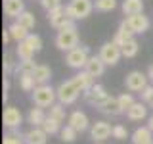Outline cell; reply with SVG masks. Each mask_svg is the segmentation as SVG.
<instances>
[{
  "mask_svg": "<svg viewBox=\"0 0 153 144\" xmlns=\"http://www.w3.org/2000/svg\"><path fill=\"white\" fill-rule=\"evenodd\" d=\"M31 100L38 108H52L57 102V90L52 85H38L31 92Z\"/></svg>",
  "mask_w": 153,
  "mask_h": 144,
  "instance_id": "obj_1",
  "label": "cell"
},
{
  "mask_svg": "<svg viewBox=\"0 0 153 144\" xmlns=\"http://www.w3.org/2000/svg\"><path fill=\"white\" fill-rule=\"evenodd\" d=\"M56 90H57V102H61L63 106L75 104L76 100L80 98V94H82V90H80L79 85L73 81V77L63 81V83H59V86H57Z\"/></svg>",
  "mask_w": 153,
  "mask_h": 144,
  "instance_id": "obj_2",
  "label": "cell"
},
{
  "mask_svg": "<svg viewBox=\"0 0 153 144\" xmlns=\"http://www.w3.org/2000/svg\"><path fill=\"white\" fill-rule=\"evenodd\" d=\"M88 60H90V48L86 44H79V46H75L73 50L65 52V62L71 69H76V71L84 69Z\"/></svg>",
  "mask_w": 153,
  "mask_h": 144,
  "instance_id": "obj_3",
  "label": "cell"
},
{
  "mask_svg": "<svg viewBox=\"0 0 153 144\" xmlns=\"http://www.w3.org/2000/svg\"><path fill=\"white\" fill-rule=\"evenodd\" d=\"M48 21L50 25L56 29V31H61V29H71V27H76V21L67 14V8L65 6H59L52 12H48Z\"/></svg>",
  "mask_w": 153,
  "mask_h": 144,
  "instance_id": "obj_4",
  "label": "cell"
},
{
  "mask_svg": "<svg viewBox=\"0 0 153 144\" xmlns=\"http://www.w3.org/2000/svg\"><path fill=\"white\" fill-rule=\"evenodd\" d=\"M65 8H67V14L75 21H80V19H86L94 12V0H69L65 4Z\"/></svg>",
  "mask_w": 153,
  "mask_h": 144,
  "instance_id": "obj_5",
  "label": "cell"
},
{
  "mask_svg": "<svg viewBox=\"0 0 153 144\" xmlns=\"http://www.w3.org/2000/svg\"><path fill=\"white\" fill-rule=\"evenodd\" d=\"M56 46L59 48V50H63V52H69V50H73L75 46H79V31H76V27L57 31Z\"/></svg>",
  "mask_w": 153,
  "mask_h": 144,
  "instance_id": "obj_6",
  "label": "cell"
},
{
  "mask_svg": "<svg viewBox=\"0 0 153 144\" xmlns=\"http://www.w3.org/2000/svg\"><path fill=\"white\" fill-rule=\"evenodd\" d=\"M147 85H149V77H147V73H142V71H138V69L130 71V73L124 77V86H126V90L132 92V94L134 92L142 94Z\"/></svg>",
  "mask_w": 153,
  "mask_h": 144,
  "instance_id": "obj_7",
  "label": "cell"
},
{
  "mask_svg": "<svg viewBox=\"0 0 153 144\" xmlns=\"http://www.w3.org/2000/svg\"><path fill=\"white\" fill-rule=\"evenodd\" d=\"M98 56L105 62V65H117L119 60L123 58V50H121V46H119L115 40H107V42L102 44Z\"/></svg>",
  "mask_w": 153,
  "mask_h": 144,
  "instance_id": "obj_8",
  "label": "cell"
},
{
  "mask_svg": "<svg viewBox=\"0 0 153 144\" xmlns=\"http://www.w3.org/2000/svg\"><path fill=\"white\" fill-rule=\"evenodd\" d=\"M82 98H84L90 106L98 108V106L102 104V102H105V100L109 98V94H107V90H105V86H103V85L94 83V85H92V86H90V88L82 94Z\"/></svg>",
  "mask_w": 153,
  "mask_h": 144,
  "instance_id": "obj_9",
  "label": "cell"
},
{
  "mask_svg": "<svg viewBox=\"0 0 153 144\" xmlns=\"http://www.w3.org/2000/svg\"><path fill=\"white\" fill-rule=\"evenodd\" d=\"M90 136H92L94 142H103L107 140L109 136H113V125L107 123V121H96L92 123V127H90Z\"/></svg>",
  "mask_w": 153,
  "mask_h": 144,
  "instance_id": "obj_10",
  "label": "cell"
},
{
  "mask_svg": "<svg viewBox=\"0 0 153 144\" xmlns=\"http://www.w3.org/2000/svg\"><path fill=\"white\" fill-rule=\"evenodd\" d=\"M126 23H128V27L132 29L134 35H143L151 25L149 17L143 16V12L142 14H134V16H126Z\"/></svg>",
  "mask_w": 153,
  "mask_h": 144,
  "instance_id": "obj_11",
  "label": "cell"
},
{
  "mask_svg": "<svg viewBox=\"0 0 153 144\" xmlns=\"http://www.w3.org/2000/svg\"><path fill=\"white\" fill-rule=\"evenodd\" d=\"M2 123H4V127H8V129H19V127H21L23 115H21V112H19V108H16V106H8V108H4Z\"/></svg>",
  "mask_w": 153,
  "mask_h": 144,
  "instance_id": "obj_12",
  "label": "cell"
},
{
  "mask_svg": "<svg viewBox=\"0 0 153 144\" xmlns=\"http://www.w3.org/2000/svg\"><path fill=\"white\" fill-rule=\"evenodd\" d=\"M96 110H98L100 113H103V115H111V117H117V115L124 113L123 106L119 102V96H109V98L105 100V102H102Z\"/></svg>",
  "mask_w": 153,
  "mask_h": 144,
  "instance_id": "obj_13",
  "label": "cell"
},
{
  "mask_svg": "<svg viewBox=\"0 0 153 144\" xmlns=\"http://www.w3.org/2000/svg\"><path fill=\"white\" fill-rule=\"evenodd\" d=\"M67 125H71L76 133H84L86 129H90L88 115H86L84 112H80V110H75V112L69 113V117H67Z\"/></svg>",
  "mask_w": 153,
  "mask_h": 144,
  "instance_id": "obj_14",
  "label": "cell"
},
{
  "mask_svg": "<svg viewBox=\"0 0 153 144\" xmlns=\"http://www.w3.org/2000/svg\"><path fill=\"white\" fill-rule=\"evenodd\" d=\"M48 136H50V134H48L42 127H31L25 134H23V140H25V144H46Z\"/></svg>",
  "mask_w": 153,
  "mask_h": 144,
  "instance_id": "obj_15",
  "label": "cell"
},
{
  "mask_svg": "<svg viewBox=\"0 0 153 144\" xmlns=\"http://www.w3.org/2000/svg\"><path fill=\"white\" fill-rule=\"evenodd\" d=\"M25 12V0H4V14L10 19H17Z\"/></svg>",
  "mask_w": 153,
  "mask_h": 144,
  "instance_id": "obj_16",
  "label": "cell"
},
{
  "mask_svg": "<svg viewBox=\"0 0 153 144\" xmlns=\"http://www.w3.org/2000/svg\"><path fill=\"white\" fill-rule=\"evenodd\" d=\"M147 106L146 102H134L130 108L126 110V117L130 119V121H143V119H147Z\"/></svg>",
  "mask_w": 153,
  "mask_h": 144,
  "instance_id": "obj_17",
  "label": "cell"
},
{
  "mask_svg": "<svg viewBox=\"0 0 153 144\" xmlns=\"http://www.w3.org/2000/svg\"><path fill=\"white\" fill-rule=\"evenodd\" d=\"M105 67H107V65H105V62L100 56H90V60L86 62V67H84V69L88 71L94 79H98V77H102L105 73Z\"/></svg>",
  "mask_w": 153,
  "mask_h": 144,
  "instance_id": "obj_18",
  "label": "cell"
},
{
  "mask_svg": "<svg viewBox=\"0 0 153 144\" xmlns=\"http://www.w3.org/2000/svg\"><path fill=\"white\" fill-rule=\"evenodd\" d=\"M130 38H134V33H132V29L128 27V23H126V19H123L121 23H119V29L115 31V35H113V40L117 42L119 46H123L126 40H130Z\"/></svg>",
  "mask_w": 153,
  "mask_h": 144,
  "instance_id": "obj_19",
  "label": "cell"
},
{
  "mask_svg": "<svg viewBox=\"0 0 153 144\" xmlns=\"http://www.w3.org/2000/svg\"><path fill=\"white\" fill-rule=\"evenodd\" d=\"M46 117H48V113L44 112V108L35 106V108H31L29 113H27V123H31V127H42V123H44Z\"/></svg>",
  "mask_w": 153,
  "mask_h": 144,
  "instance_id": "obj_20",
  "label": "cell"
},
{
  "mask_svg": "<svg viewBox=\"0 0 153 144\" xmlns=\"http://www.w3.org/2000/svg\"><path fill=\"white\" fill-rule=\"evenodd\" d=\"M73 81H75L76 85H79V88L82 90V94H84L86 90H88L90 86L94 85V77L90 75L86 69H80V71H76V73L73 75Z\"/></svg>",
  "mask_w": 153,
  "mask_h": 144,
  "instance_id": "obj_21",
  "label": "cell"
},
{
  "mask_svg": "<svg viewBox=\"0 0 153 144\" xmlns=\"http://www.w3.org/2000/svg\"><path fill=\"white\" fill-rule=\"evenodd\" d=\"M132 144H149L153 142V133L149 131V127H138L136 131L132 133Z\"/></svg>",
  "mask_w": 153,
  "mask_h": 144,
  "instance_id": "obj_22",
  "label": "cell"
},
{
  "mask_svg": "<svg viewBox=\"0 0 153 144\" xmlns=\"http://www.w3.org/2000/svg\"><path fill=\"white\" fill-rule=\"evenodd\" d=\"M33 77H35V81H36V86L38 85H48L50 79H52V69L44 64H38L35 67V71H33Z\"/></svg>",
  "mask_w": 153,
  "mask_h": 144,
  "instance_id": "obj_23",
  "label": "cell"
},
{
  "mask_svg": "<svg viewBox=\"0 0 153 144\" xmlns=\"http://www.w3.org/2000/svg\"><path fill=\"white\" fill-rule=\"evenodd\" d=\"M124 16H134V14L143 12V0H123L121 4Z\"/></svg>",
  "mask_w": 153,
  "mask_h": 144,
  "instance_id": "obj_24",
  "label": "cell"
},
{
  "mask_svg": "<svg viewBox=\"0 0 153 144\" xmlns=\"http://www.w3.org/2000/svg\"><path fill=\"white\" fill-rule=\"evenodd\" d=\"M8 29H10V35H12V40L16 42V44H17V42H21V40H25V38L29 37V33H31L29 29H25L23 25H19L17 21H13Z\"/></svg>",
  "mask_w": 153,
  "mask_h": 144,
  "instance_id": "obj_25",
  "label": "cell"
},
{
  "mask_svg": "<svg viewBox=\"0 0 153 144\" xmlns=\"http://www.w3.org/2000/svg\"><path fill=\"white\" fill-rule=\"evenodd\" d=\"M17 83H19L23 92H33V90L36 88V81H35V77H33V73H19Z\"/></svg>",
  "mask_w": 153,
  "mask_h": 144,
  "instance_id": "obj_26",
  "label": "cell"
},
{
  "mask_svg": "<svg viewBox=\"0 0 153 144\" xmlns=\"http://www.w3.org/2000/svg\"><path fill=\"white\" fill-rule=\"evenodd\" d=\"M35 54H36V52L33 50L31 46H29L27 40L17 42V46H16V56H17L19 62H21V60H33V58H35Z\"/></svg>",
  "mask_w": 153,
  "mask_h": 144,
  "instance_id": "obj_27",
  "label": "cell"
},
{
  "mask_svg": "<svg viewBox=\"0 0 153 144\" xmlns=\"http://www.w3.org/2000/svg\"><path fill=\"white\" fill-rule=\"evenodd\" d=\"M121 50H123V58H136L138 52H140V42L136 38H130L121 46Z\"/></svg>",
  "mask_w": 153,
  "mask_h": 144,
  "instance_id": "obj_28",
  "label": "cell"
},
{
  "mask_svg": "<svg viewBox=\"0 0 153 144\" xmlns=\"http://www.w3.org/2000/svg\"><path fill=\"white\" fill-rule=\"evenodd\" d=\"M16 21L19 23V25H23L25 29H29V31H31V29H35V25H36V17H35V14L29 12V10H25V12H23L21 16L16 19Z\"/></svg>",
  "mask_w": 153,
  "mask_h": 144,
  "instance_id": "obj_29",
  "label": "cell"
},
{
  "mask_svg": "<svg viewBox=\"0 0 153 144\" xmlns=\"http://www.w3.org/2000/svg\"><path fill=\"white\" fill-rule=\"evenodd\" d=\"M117 8V0H94V10L100 14L113 12Z\"/></svg>",
  "mask_w": 153,
  "mask_h": 144,
  "instance_id": "obj_30",
  "label": "cell"
},
{
  "mask_svg": "<svg viewBox=\"0 0 153 144\" xmlns=\"http://www.w3.org/2000/svg\"><path fill=\"white\" fill-rule=\"evenodd\" d=\"M42 129H44L48 134H59V131H61V123L57 121V119H54L52 115H48V117L44 119V123H42Z\"/></svg>",
  "mask_w": 153,
  "mask_h": 144,
  "instance_id": "obj_31",
  "label": "cell"
},
{
  "mask_svg": "<svg viewBox=\"0 0 153 144\" xmlns=\"http://www.w3.org/2000/svg\"><path fill=\"white\" fill-rule=\"evenodd\" d=\"M2 144H25V140H23V134L19 133V129H10V133L4 134Z\"/></svg>",
  "mask_w": 153,
  "mask_h": 144,
  "instance_id": "obj_32",
  "label": "cell"
},
{
  "mask_svg": "<svg viewBox=\"0 0 153 144\" xmlns=\"http://www.w3.org/2000/svg\"><path fill=\"white\" fill-rule=\"evenodd\" d=\"M76 133L71 125H65V127H61V131H59V140L61 142H67V144H71V142H75V138H76Z\"/></svg>",
  "mask_w": 153,
  "mask_h": 144,
  "instance_id": "obj_33",
  "label": "cell"
},
{
  "mask_svg": "<svg viewBox=\"0 0 153 144\" xmlns=\"http://www.w3.org/2000/svg\"><path fill=\"white\" fill-rule=\"evenodd\" d=\"M16 67H17V62L13 60L12 52H4V73H6V77L16 73Z\"/></svg>",
  "mask_w": 153,
  "mask_h": 144,
  "instance_id": "obj_34",
  "label": "cell"
},
{
  "mask_svg": "<svg viewBox=\"0 0 153 144\" xmlns=\"http://www.w3.org/2000/svg\"><path fill=\"white\" fill-rule=\"evenodd\" d=\"M36 65H38V64H35L33 60H21V62H17L16 75H19V73H33Z\"/></svg>",
  "mask_w": 153,
  "mask_h": 144,
  "instance_id": "obj_35",
  "label": "cell"
},
{
  "mask_svg": "<svg viewBox=\"0 0 153 144\" xmlns=\"http://www.w3.org/2000/svg\"><path fill=\"white\" fill-rule=\"evenodd\" d=\"M48 115H52V117L57 119L59 123H63V121H65V106L61 104V102H56V104L50 108V113H48Z\"/></svg>",
  "mask_w": 153,
  "mask_h": 144,
  "instance_id": "obj_36",
  "label": "cell"
},
{
  "mask_svg": "<svg viewBox=\"0 0 153 144\" xmlns=\"http://www.w3.org/2000/svg\"><path fill=\"white\" fill-rule=\"evenodd\" d=\"M25 40L29 42V46H31L35 52L42 50V38H40V35H36V33H29V37L25 38Z\"/></svg>",
  "mask_w": 153,
  "mask_h": 144,
  "instance_id": "obj_37",
  "label": "cell"
},
{
  "mask_svg": "<svg viewBox=\"0 0 153 144\" xmlns=\"http://www.w3.org/2000/svg\"><path fill=\"white\" fill-rule=\"evenodd\" d=\"M119 102H121L123 110H124V113H126V110L130 108V106H132L134 102H136V100H134L132 92H123V94H119Z\"/></svg>",
  "mask_w": 153,
  "mask_h": 144,
  "instance_id": "obj_38",
  "label": "cell"
},
{
  "mask_svg": "<svg viewBox=\"0 0 153 144\" xmlns=\"http://www.w3.org/2000/svg\"><path fill=\"white\" fill-rule=\"evenodd\" d=\"M126 136H128V131H126L124 125H121V123L113 125V138H117V140H124Z\"/></svg>",
  "mask_w": 153,
  "mask_h": 144,
  "instance_id": "obj_39",
  "label": "cell"
},
{
  "mask_svg": "<svg viewBox=\"0 0 153 144\" xmlns=\"http://www.w3.org/2000/svg\"><path fill=\"white\" fill-rule=\"evenodd\" d=\"M38 2H40V6L44 8L46 12H52V10L63 6V4H61V0H38Z\"/></svg>",
  "mask_w": 153,
  "mask_h": 144,
  "instance_id": "obj_40",
  "label": "cell"
},
{
  "mask_svg": "<svg viewBox=\"0 0 153 144\" xmlns=\"http://www.w3.org/2000/svg\"><path fill=\"white\" fill-rule=\"evenodd\" d=\"M142 98H143V102L149 106V108H153V85L146 86V90L142 92Z\"/></svg>",
  "mask_w": 153,
  "mask_h": 144,
  "instance_id": "obj_41",
  "label": "cell"
},
{
  "mask_svg": "<svg viewBox=\"0 0 153 144\" xmlns=\"http://www.w3.org/2000/svg\"><path fill=\"white\" fill-rule=\"evenodd\" d=\"M2 88H4V92H2V98H4V102L8 100V90H10V81H8V77L4 79V85H2Z\"/></svg>",
  "mask_w": 153,
  "mask_h": 144,
  "instance_id": "obj_42",
  "label": "cell"
},
{
  "mask_svg": "<svg viewBox=\"0 0 153 144\" xmlns=\"http://www.w3.org/2000/svg\"><path fill=\"white\" fill-rule=\"evenodd\" d=\"M2 40H4V46H6L8 42L12 40V35H10V29H4V33H2Z\"/></svg>",
  "mask_w": 153,
  "mask_h": 144,
  "instance_id": "obj_43",
  "label": "cell"
},
{
  "mask_svg": "<svg viewBox=\"0 0 153 144\" xmlns=\"http://www.w3.org/2000/svg\"><path fill=\"white\" fill-rule=\"evenodd\" d=\"M147 77H149V83L153 85V64L147 67Z\"/></svg>",
  "mask_w": 153,
  "mask_h": 144,
  "instance_id": "obj_44",
  "label": "cell"
},
{
  "mask_svg": "<svg viewBox=\"0 0 153 144\" xmlns=\"http://www.w3.org/2000/svg\"><path fill=\"white\" fill-rule=\"evenodd\" d=\"M147 127H149V131L153 133V113L149 115V117H147Z\"/></svg>",
  "mask_w": 153,
  "mask_h": 144,
  "instance_id": "obj_45",
  "label": "cell"
},
{
  "mask_svg": "<svg viewBox=\"0 0 153 144\" xmlns=\"http://www.w3.org/2000/svg\"><path fill=\"white\" fill-rule=\"evenodd\" d=\"M98 144H102V142H98Z\"/></svg>",
  "mask_w": 153,
  "mask_h": 144,
  "instance_id": "obj_46",
  "label": "cell"
},
{
  "mask_svg": "<svg viewBox=\"0 0 153 144\" xmlns=\"http://www.w3.org/2000/svg\"><path fill=\"white\" fill-rule=\"evenodd\" d=\"M149 144H153V142H149Z\"/></svg>",
  "mask_w": 153,
  "mask_h": 144,
  "instance_id": "obj_47",
  "label": "cell"
}]
</instances>
